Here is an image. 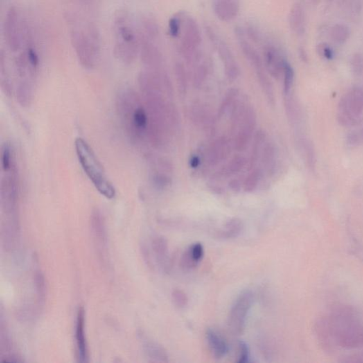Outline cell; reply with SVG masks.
<instances>
[{
    "label": "cell",
    "mask_w": 363,
    "mask_h": 363,
    "mask_svg": "<svg viewBox=\"0 0 363 363\" xmlns=\"http://www.w3.org/2000/svg\"><path fill=\"white\" fill-rule=\"evenodd\" d=\"M84 10H71L66 13L70 38L79 63L86 69L98 64L101 41L98 27Z\"/></svg>",
    "instance_id": "cell-1"
},
{
    "label": "cell",
    "mask_w": 363,
    "mask_h": 363,
    "mask_svg": "<svg viewBox=\"0 0 363 363\" xmlns=\"http://www.w3.org/2000/svg\"><path fill=\"white\" fill-rule=\"evenodd\" d=\"M143 99L131 88L120 90L116 99L118 117L125 132L134 143L148 138V116Z\"/></svg>",
    "instance_id": "cell-2"
},
{
    "label": "cell",
    "mask_w": 363,
    "mask_h": 363,
    "mask_svg": "<svg viewBox=\"0 0 363 363\" xmlns=\"http://www.w3.org/2000/svg\"><path fill=\"white\" fill-rule=\"evenodd\" d=\"M112 25L115 57L122 64H133L140 53L139 24L129 11L120 10Z\"/></svg>",
    "instance_id": "cell-3"
},
{
    "label": "cell",
    "mask_w": 363,
    "mask_h": 363,
    "mask_svg": "<svg viewBox=\"0 0 363 363\" xmlns=\"http://www.w3.org/2000/svg\"><path fill=\"white\" fill-rule=\"evenodd\" d=\"M75 148L82 170L95 189L105 198L114 199L116 196L114 186L108 178L103 167L89 143L82 138H77L75 141Z\"/></svg>",
    "instance_id": "cell-4"
},
{
    "label": "cell",
    "mask_w": 363,
    "mask_h": 363,
    "mask_svg": "<svg viewBox=\"0 0 363 363\" xmlns=\"http://www.w3.org/2000/svg\"><path fill=\"white\" fill-rule=\"evenodd\" d=\"M338 121L345 127H353L363 119V88H352L340 100L338 106Z\"/></svg>",
    "instance_id": "cell-5"
},
{
    "label": "cell",
    "mask_w": 363,
    "mask_h": 363,
    "mask_svg": "<svg viewBox=\"0 0 363 363\" xmlns=\"http://www.w3.org/2000/svg\"><path fill=\"white\" fill-rule=\"evenodd\" d=\"M183 26L180 53L188 64H196L201 58L202 35L199 25L195 19L188 17L185 19Z\"/></svg>",
    "instance_id": "cell-6"
},
{
    "label": "cell",
    "mask_w": 363,
    "mask_h": 363,
    "mask_svg": "<svg viewBox=\"0 0 363 363\" xmlns=\"http://www.w3.org/2000/svg\"><path fill=\"white\" fill-rule=\"evenodd\" d=\"M253 301V294L250 290L240 293L230 311L229 326L235 335H240L245 329L246 319Z\"/></svg>",
    "instance_id": "cell-7"
},
{
    "label": "cell",
    "mask_w": 363,
    "mask_h": 363,
    "mask_svg": "<svg viewBox=\"0 0 363 363\" xmlns=\"http://www.w3.org/2000/svg\"><path fill=\"white\" fill-rule=\"evenodd\" d=\"M257 125V115L254 108L249 105L240 123V129L235 136L233 147L237 152H244L254 136Z\"/></svg>",
    "instance_id": "cell-8"
},
{
    "label": "cell",
    "mask_w": 363,
    "mask_h": 363,
    "mask_svg": "<svg viewBox=\"0 0 363 363\" xmlns=\"http://www.w3.org/2000/svg\"><path fill=\"white\" fill-rule=\"evenodd\" d=\"M264 65L266 70L274 78H279L283 74L287 60L276 46L267 44L263 48Z\"/></svg>",
    "instance_id": "cell-9"
},
{
    "label": "cell",
    "mask_w": 363,
    "mask_h": 363,
    "mask_svg": "<svg viewBox=\"0 0 363 363\" xmlns=\"http://www.w3.org/2000/svg\"><path fill=\"white\" fill-rule=\"evenodd\" d=\"M215 41L219 56L224 65L226 78L230 82H233L237 80L240 75V68L233 56L232 52L226 43L222 41Z\"/></svg>",
    "instance_id": "cell-10"
},
{
    "label": "cell",
    "mask_w": 363,
    "mask_h": 363,
    "mask_svg": "<svg viewBox=\"0 0 363 363\" xmlns=\"http://www.w3.org/2000/svg\"><path fill=\"white\" fill-rule=\"evenodd\" d=\"M231 143L226 136H221L212 143L208 149L207 161L208 165L217 166L225 161L231 154Z\"/></svg>",
    "instance_id": "cell-11"
},
{
    "label": "cell",
    "mask_w": 363,
    "mask_h": 363,
    "mask_svg": "<svg viewBox=\"0 0 363 363\" xmlns=\"http://www.w3.org/2000/svg\"><path fill=\"white\" fill-rule=\"evenodd\" d=\"M214 12L221 21H231L240 12V0H212Z\"/></svg>",
    "instance_id": "cell-12"
},
{
    "label": "cell",
    "mask_w": 363,
    "mask_h": 363,
    "mask_svg": "<svg viewBox=\"0 0 363 363\" xmlns=\"http://www.w3.org/2000/svg\"><path fill=\"white\" fill-rule=\"evenodd\" d=\"M84 328H85V312L83 307H80L77 315L75 339H76L79 361L81 362H87L88 361L87 345Z\"/></svg>",
    "instance_id": "cell-13"
},
{
    "label": "cell",
    "mask_w": 363,
    "mask_h": 363,
    "mask_svg": "<svg viewBox=\"0 0 363 363\" xmlns=\"http://www.w3.org/2000/svg\"><path fill=\"white\" fill-rule=\"evenodd\" d=\"M208 346L216 358H222L228 353L229 347L224 338L216 330L208 328L206 332Z\"/></svg>",
    "instance_id": "cell-14"
},
{
    "label": "cell",
    "mask_w": 363,
    "mask_h": 363,
    "mask_svg": "<svg viewBox=\"0 0 363 363\" xmlns=\"http://www.w3.org/2000/svg\"><path fill=\"white\" fill-rule=\"evenodd\" d=\"M246 163V158L243 156H236L231 160L228 164L223 166L219 171L215 172L213 175L214 179L227 178L241 171L245 168Z\"/></svg>",
    "instance_id": "cell-15"
},
{
    "label": "cell",
    "mask_w": 363,
    "mask_h": 363,
    "mask_svg": "<svg viewBox=\"0 0 363 363\" xmlns=\"http://www.w3.org/2000/svg\"><path fill=\"white\" fill-rule=\"evenodd\" d=\"M142 340H143V350L149 358L152 359L154 362H168V354L161 345L146 337H143Z\"/></svg>",
    "instance_id": "cell-16"
},
{
    "label": "cell",
    "mask_w": 363,
    "mask_h": 363,
    "mask_svg": "<svg viewBox=\"0 0 363 363\" xmlns=\"http://www.w3.org/2000/svg\"><path fill=\"white\" fill-rule=\"evenodd\" d=\"M289 26L291 29L297 34L301 35L305 30V15L302 6L299 3L293 5L289 12Z\"/></svg>",
    "instance_id": "cell-17"
},
{
    "label": "cell",
    "mask_w": 363,
    "mask_h": 363,
    "mask_svg": "<svg viewBox=\"0 0 363 363\" xmlns=\"http://www.w3.org/2000/svg\"><path fill=\"white\" fill-rule=\"evenodd\" d=\"M152 249L158 263L164 269H168V246L166 239L163 236H157L152 241Z\"/></svg>",
    "instance_id": "cell-18"
},
{
    "label": "cell",
    "mask_w": 363,
    "mask_h": 363,
    "mask_svg": "<svg viewBox=\"0 0 363 363\" xmlns=\"http://www.w3.org/2000/svg\"><path fill=\"white\" fill-rule=\"evenodd\" d=\"M265 138L266 134L263 131L259 130L255 133L254 136H253L252 152H251L249 161V168L251 170H253V168H254L258 160L261 156Z\"/></svg>",
    "instance_id": "cell-19"
},
{
    "label": "cell",
    "mask_w": 363,
    "mask_h": 363,
    "mask_svg": "<svg viewBox=\"0 0 363 363\" xmlns=\"http://www.w3.org/2000/svg\"><path fill=\"white\" fill-rule=\"evenodd\" d=\"M91 226L93 234L100 244H105L107 240L105 226L103 217L98 210H95L91 216Z\"/></svg>",
    "instance_id": "cell-20"
},
{
    "label": "cell",
    "mask_w": 363,
    "mask_h": 363,
    "mask_svg": "<svg viewBox=\"0 0 363 363\" xmlns=\"http://www.w3.org/2000/svg\"><path fill=\"white\" fill-rule=\"evenodd\" d=\"M190 113L192 121L196 125H206L209 122L210 116L208 109L201 102H195L192 104Z\"/></svg>",
    "instance_id": "cell-21"
},
{
    "label": "cell",
    "mask_w": 363,
    "mask_h": 363,
    "mask_svg": "<svg viewBox=\"0 0 363 363\" xmlns=\"http://www.w3.org/2000/svg\"><path fill=\"white\" fill-rule=\"evenodd\" d=\"M244 224L238 218L229 219L224 225V229L220 231L221 237L223 238H236L242 232Z\"/></svg>",
    "instance_id": "cell-22"
},
{
    "label": "cell",
    "mask_w": 363,
    "mask_h": 363,
    "mask_svg": "<svg viewBox=\"0 0 363 363\" xmlns=\"http://www.w3.org/2000/svg\"><path fill=\"white\" fill-rule=\"evenodd\" d=\"M239 90L237 88H232L226 93L223 99L218 111V117L222 118L229 109H231L237 99L238 98Z\"/></svg>",
    "instance_id": "cell-23"
},
{
    "label": "cell",
    "mask_w": 363,
    "mask_h": 363,
    "mask_svg": "<svg viewBox=\"0 0 363 363\" xmlns=\"http://www.w3.org/2000/svg\"><path fill=\"white\" fill-rule=\"evenodd\" d=\"M285 107L286 113L291 122L295 124L299 121L300 109L299 106L296 103L292 95L289 94L285 95Z\"/></svg>",
    "instance_id": "cell-24"
},
{
    "label": "cell",
    "mask_w": 363,
    "mask_h": 363,
    "mask_svg": "<svg viewBox=\"0 0 363 363\" xmlns=\"http://www.w3.org/2000/svg\"><path fill=\"white\" fill-rule=\"evenodd\" d=\"M175 75L177 88L180 95H186L188 91V74L184 65L177 62L175 65Z\"/></svg>",
    "instance_id": "cell-25"
},
{
    "label": "cell",
    "mask_w": 363,
    "mask_h": 363,
    "mask_svg": "<svg viewBox=\"0 0 363 363\" xmlns=\"http://www.w3.org/2000/svg\"><path fill=\"white\" fill-rule=\"evenodd\" d=\"M332 39L338 44H343L350 38V31L348 26L343 24H337L332 27L330 32Z\"/></svg>",
    "instance_id": "cell-26"
},
{
    "label": "cell",
    "mask_w": 363,
    "mask_h": 363,
    "mask_svg": "<svg viewBox=\"0 0 363 363\" xmlns=\"http://www.w3.org/2000/svg\"><path fill=\"white\" fill-rule=\"evenodd\" d=\"M262 172L260 169H253L249 176L246 177L244 182V190L247 193L254 192L258 188L260 179H261Z\"/></svg>",
    "instance_id": "cell-27"
},
{
    "label": "cell",
    "mask_w": 363,
    "mask_h": 363,
    "mask_svg": "<svg viewBox=\"0 0 363 363\" xmlns=\"http://www.w3.org/2000/svg\"><path fill=\"white\" fill-rule=\"evenodd\" d=\"M208 69L205 64L198 65L194 71L192 84L195 89H199L204 84L207 78Z\"/></svg>",
    "instance_id": "cell-28"
},
{
    "label": "cell",
    "mask_w": 363,
    "mask_h": 363,
    "mask_svg": "<svg viewBox=\"0 0 363 363\" xmlns=\"http://www.w3.org/2000/svg\"><path fill=\"white\" fill-rule=\"evenodd\" d=\"M262 163L266 168L273 170L275 168V158H276V150L274 146L271 143H266L262 149L261 154Z\"/></svg>",
    "instance_id": "cell-29"
},
{
    "label": "cell",
    "mask_w": 363,
    "mask_h": 363,
    "mask_svg": "<svg viewBox=\"0 0 363 363\" xmlns=\"http://www.w3.org/2000/svg\"><path fill=\"white\" fill-rule=\"evenodd\" d=\"M347 135L346 142L350 146H357L363 143V124L355 126Z\"/></svg>",
    "instance_id": "cell-30"
},
{
    "label": "cell",
    "mask_w": 363,
    "mask_h": 363,
    "mask_svg": "<svg viewBox=\"0 0 363 363\" xmlns=\"http://www.w3.org/2000/svg\"><path fill=\"white\" fill-rule=\"evenodd\" d=\"M283 74L284 94H289L291 93V89H292L293 83H294V72L288 62L286 63L285 65Z\"/></svg>",
    "instance_id": "cell-31"
},
{
    "label": "cell",
    "mask_w": 363,
    "mask_h": 363,
    "mask_svg": "<svg viewBox=\"0 0 363 363\" xmlns=\"http://www.w3.org/2000/svg\"><path fill=\"white\" fill-rule=\"evenodd\" d=\"M300 145L301 146L304 154H305V158L309 166L312 168L314 167L315 163V154H314V148H313L312 143L310 141L306 139V138H301L300 141Z\"/></svg>",
    "instance_id": "cell-32"
},
{
    "label": "cell",
    "mask_w": 363,
    "mask_h": 363,
    "mask_svg": "<svg viewBox=\"0 0 363 363\" xmlns=\"http://www.w3.org/2000/svg\"><path fill=\"white\" fill-rule=\"evenodd\" d=\"M172 299L174 305L179 309L185 308L188 305V297L183 290L174 289L172 292Z\"/></svg>",
    "instance_id": "cell-33"
},
{
    "label": "cell",
    "mask_w": 363,
    "mask_h": 363,
    "mask_svg": "<svg viewBox=\"0 0 363 363\" xmlns=\"http://www.w3.org/2000/svg\"><path fill=\"white\" fill-rule=\"evenodd\" d=\"M182 20L179 16L170 18L168 22V32L170 37L177 38L181 33Z\"/></svg>",
    "instance_id": "cell-34"
},
{
    "label": "cell",
    "mask_w": 363,
    "mask_h": 363,
    "mask_svg": "<svg viewBox=\"0 0 363 363\" xmlns=\"http://www.w3.org/2000/svg\"><path fill=\"white\" fill-rule=\"evenodd\" d=\"M153 183L156 188L159 190L166 188L169 185H171V178L168 175L162 172H157L153 176Z\"/></svg>",
    "instance_id": "cell-35"
},
{
    "label": "cell",
    "mask_w": 363,
    "mask_h": 363,
    "mask_svg": "<svg viewBox=\"0 0 363 363\" xmlns=\"http://www.w3.org/2000/svg\"><path fill=\"white\" fill-rule=\"evenodd\" d=\"M179 264H180L181 268L185 271L191 270L198 265V263L195 262L190 256L188 250L182 255Z\"/></svg>",
    "instance_id": "cell-36"
},
{
    "label": "cell",
    "mask_w": 363,
    "mask_h": 363,
    "mask_svg": "<svg viewBox=\"0 0 363 363\" xmlns=\"http://www.w3.org/2000/svg\"><path fill=\"white\" fill-rule=\"evenodd\" d=\"M351 68L353 74L360 76L363 72V56L360 53L354 54L351 59Z\"/></svg>",
    "instance_id": "cell-37"
},
{
    "label": "cell",
    "mask_w": 363,
    "mask_h": 363,
    "mask_svg": "<svg viewBox=\"0 0 363 363\" xmlns=\"http://www.w3.org/2000/svg\"><path fill=\"white\" fill-rule=\"evenodd\" d=\"M188 251L192 258L197 263H199L202 260L203 257H204V247L199 243H197V244H193V245L190 246Z\"/></svg>",
    "instance_id": "cell-38"
},
{
    "label": "cell",
    "mask_w": 363,
    "mask_h": 363,
    "mask_svg": "<svg viewBox=\"0 0 363 363\" xmlns=\"http://www.w3.org/2000/svg\"><path fill=\"white\" fill-rule=\"evenodd\" d=\"M238 357L237 362L238 363H246L249 362L250 350L247 343L244 341L239 343Z\"/></svg>",
    "instance_id": "cell-39"
},
{
    "label": "cell",
    "mask_w": 363,
    "mask_h": 363,
    "mask_svg": "<svg viewBox=\"0 0 363 363\" xmlns=\"http://www.w3.org/2000/svg\"><path fill=\"white\" fill-rule=\"evenodd\" d=\"M317 51L321 57H324L327 60H332L334 57L333 48L328 46L326 43H321L317 46Z\"/></svg>",
    "instance_id": "cell-40"
},
{
    "label": "cell",
    "mask_w": 363,
    "mask_h": 363,
    "mask_svg": "<svg viewBox=\"0 0 363 363\" xmlns=\"http://www.w3.org/2000/svg\"><path fill=\"white\" fill-rule=\"evenodd\" d=\"M36 287L39 296H40V299H43L45 296V280L44 277L41 273H37L36 275Z\"/></svg>",
    "instance_id": "cell-41"
},
{
    "label": "cell",
    "mask_w": 363,
    "mask_h": 363,
    "mask_svg": "<svg viewBox=\"0 0 363 363\" xmlns=\"http://www.w3.org/2000/svg\"><path fill=\"white\" fill-rule=\"evenodd\" d=\"M229 188L233 192H238L241 190L242 184L238 179H233L229 181Z\"/></svg>",
    "instance_id": "cell-42"
},
{
    "label": "cell",
    "mask_w": 363,
    "mask_h": 363,
    "mask_svg": "<svg viewBox=\"0 0 363 363\" xmlns=\"http://www.w3.org/2000/svg\"><path fill=\"white\" fill-rule=\"evenodd\" d=\"M201 161L200 158L198 156H192L190 159V166L192 168H198L199 165H200Z\"/></svg>",
    "instance_id": "cell-43"
},
{
    "label": "cell",
    "mask_w": 363,
    "mask_h": 363,
    "mask_svg": "<svg viewBox=\"0 0 363 363\" xmlns=\"http://www.w3.org/2000/svg\"><path fill=\"white\" fill-rule=\"evenodd\" d=\"M208 188L212 192L214 193L217 194V195H222L223 192H224V189L222 187L219 186V185L215 184H208Z\"/></svg>",
    "instance_id": "cell-44"
},
{
    "label": "cell",
    "mask_w": 363,
    "mask_h": 363,
    "mask_svg": "<svg viewBox=\"0 0 363 363\" xmlns=\"http://www.w3.org/2000/svg\"><path fill=\"white\" fill-rule=\"evenodd\" d=\"M299 56L301 57V60L307 62V55L306 51H305L304 48H300L299 49Z\"/></svg>",
    "instance_id": "cell-45"
},
{
    "label": "cell",
    "mask_w": 363,
    "mask_h": 363,
    "mask_svg": "<svg viewBox=\"0 0 363 363\" xmlns=\"http://www.w3.org/2000/svg\"><path fill=\"white\" fill-rule=\"evenodd\" d=\"M314 1H317V0H314Z\"/></svg>",
    "instance_id": "cell-46"
}]
</instances>
